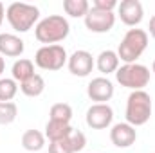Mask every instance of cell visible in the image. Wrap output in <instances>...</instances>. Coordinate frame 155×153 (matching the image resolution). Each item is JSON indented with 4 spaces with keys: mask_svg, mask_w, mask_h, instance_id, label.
Returning a JSON list of instances; mask_svg holds the SVG:
<instances>
[{
    "mask_svg": "<svg viewBox=\"0 0 155 153\" xmlns=\"http://www.w3.org/2000/svg\"><path fill=\"white\" fill-rule=\"evenodd\" d=\"M69 33H71V24L61 15H49L41 18L35 27L36 40L45 45H58L69 36Z\"/></svg>",
    "mask_w": 155,
    "mask_h": 153,
    "instance_id": "cell-1",
    "label": "cell"
},
{
    "mask_svg": "<svg viewBox=\"0 0 155 153\" xmlns=\"http://www.w3.org/2000/svg\"><path fill=\"white\" fill-rule=\"evenodd\" d=\"M5 18L16 33H27L29 29L36 27V24L40 22V9L33 4L13 2L5 9Z\"/></svg>",
    "mask_w": 155,
    "mask_h": 153,
    "instance_id": "cell-2",
    "label": "cell"
},
{
    "mask_svg": "<svg viewBox=\"0 0 155 153\" xmlns=\"http://www.w3.org/2000/svg\"><path fill=\"white\" fill-rule=\"evenodd\" d=\"M152 108L153 105L150 94L144 90H134L126 99V110H124L126 122L132 124L134 128L146 124L152 117Z\"/></svg>",
    "mask_w": 155,
    "mask_h": 153,
    "instance_id": "cell-3",
    "label": "cell"
},
{
    "mask_svg": "<svg viewBox=\"0 0 155 153\" xmlns=\"http://www.w3.org/2000/svg\"><path fill=\"white\" fill-rule=\"evenodd\" d=\"M146 47H148V33L144 29H128L116 52L119 56V61L137 63V60L143 56Z\"/></svg>",
    "mask_w": 155,
    "mask_h": 153,
    "instance_id": "cell-4",
    "label": "cell"
},
{
    "mask_svg": "<svg viewBox=\"0 0 155 153\" xmlns=\"http://www.w3.org/2000/svg\"><path fill=\"white\" fill-rule=\"evenodd\" d=\"M150 69L141 63H124L117 69L116 79L117 83L124 88L134 90H144V86L150 83Z\"/></svg>",
    "mask_w": 155,
    "mask_h": 153,
    "instance_id": "cell-5",
    "label": "cell"
},
{
    "mask_svg": "<svg viewBox=\"0 0 155 153\" xmlns=\"http://www.w3.org/2000/svg\"><path fill=\"white\" fill-rule=\"evenodd\" d=\"M69 56L63 45H43L35 54V65L41 70H60L67 63Z\"/></svg>",
    "mask_w": 155,
    "mask_h": 153,
    "instance_id": "cell-6",
    "label": "cell"
},
{
    "mask_svg": "<svg viewBox=\"0 0 155 153\" xmlns=\"http://www.w3.org/2000/svg\"><path fill=\"white\" fill-rule=\"evenodd\" d=\"M116 24V15L112 11H101V9H96L90 5L87 16H85V25L90 33H96V34H105L108 31H112Z\"/></svg>",
    "mask_w": 155,
    "mask_h": 153,
    "instance_id": "cell-7",
    "label": "cell"
},
{
    "mask_svg": "<svg viewBox=\"0 0 155 153\" xmlns=\"http://www.w3.org/2000/svg\"><path fill=\"white\" fill-rule=\"evenodd\" d=\"M87 126L92 130H105L114 121V110L108 103H94L85 115Z\"/></svg>",
    "mask_w": 155,
    "mask_h": 153,
    "instance_id": "cell-8",
    "label": "cell"
},
{
    "mask_svg": "<svg viewBox=\"0 0 155 153\" xmlns=\"http://www.w3.org/2000/svg\"><path fill=\"white\" fill-rule=\"evenodd\" d=\"M94 65H96L94 56L88 50H83V49L74 50L69 56V60H67V67H69L71 74L72 76H78V77H87L92 72Z\"/></svg>",
    "mask_w": 155,
    "mask_h": 153,
    "instance_id": "cell-9",
    "label": "cell"
},
{
    "mask_svg": "<svg viewBox=\"0 0 155 153\" xmlns=\"http://www.w3.org/2000/svg\"><path fill=\"white\" fill-rule=\"evenodd\" d=\"M87 96L94 103H107L114 97V83L105 76L94 77L87 85Z\"/></svg>",
    "mask_w": 155,
    "mask_h": 153,
    "instance_id": "cell-10",
    "label": "cell"
},
{
    "mask_svg": "<svg viewBox=\"0 0 155 153\" xmlns=\"http://www.w3.org/2000/svg\"><path fill=\"white\" fill-rule=\"evenodd\" d=\"M117 15L124 25L135 27L143 22L144 9L139 0H123L121 4H117Z\"/></svg>",
    "mask_w": 155,
    "mask_h": 153,
    "instance_id": "cell-11",
    "label": "cell"
},
{
    "mask_svg": "<svg viewBox=\"0 0 155 153\" xmlns=\"http://www.w3.org/2000/svg\"><path fill=\"white\" fill-rule=\"evenodd\" d=\"M110 141L117 148H130L137 141V130L128 122H117L110 128Z\"/></svg>",
    "mask_w": 155,
    "mask_h": 153,
    "instance_id": "cell-12",
    "label": "cell"
},
{
    "mask_svg": "<svg viewBox=\"0 0 155 153\" xmlns=\"http://www.w3.org/2000/svg\"><path fill=\"white\" fill-rule=\"evenodd\" d=\"M24 50H25V45L22 38L11 33H0V56L18 58L24 54Z\"/></svg>",
    "mask_w": 155,
    "mask_h": 153,
    "instance_id": "cell-13",
    "label": "cell"
},
{
    "mask_svg": "<svg viewBox=\"0 0 155 153\" xmlns=\"http://www.w3.org/2000/svg\"><path fill=\"white\" fill-rule=\"evenodd\" d=\"M119 56H117L116 50L112 49H107V50H101L96 58V67L101 74L108 76V74H116L117 69H119Z\"/></svg>",
    "mask_w": 155,
    "mask_h": 153,
    "instance_id": "cell-14",
    "label": "cell"
},
{
    "mask_svg": "<svg viewBox=\"0 0 155 153\" xmlns=\"http://www.w3.org/2000/svg\"><path fill=\"white\" fill-rule=\"evenodd\" d=\"M72 126L71 122H60V121H47L45 124V139H49V142L54 141H63L72 133Z\"/></svg>",
    "mask_w": 155,
    "mask_h": 153,
    "instance_id": "cell-15",
    "label": "cell"
},
{
    "mask_svg": "<svg viewBox=\"0 0 155 153\" xmlns=\"http://www.w3.org/2000/svg\"><path fill=\"white\" fill-rule=\"evenodd\" d=\"M45 146V133L40 130H27L22 135V148L29 153H38Z\"/></svg>",
    "mask_w": 155,
    "mask_h": 153,
    "instance_id": "cell-16",
    "label": "cell"
},
{
    "mask_svg": "<svg viewBox=\"0 0 155 153\" xmlns=\"http://www.w3.org/2000/svg\"><path fill=\"white\" fill-rule=\"evenodd\" d=\"M11 74H13V79L16 83H22L25 79H29L31 76H35V61L27 60V58H20L13 63L11 67Z\"/></svg>",
    "mask_w": 155,
    "mask_h": 153,
    "instance_id": "cell-17",
    "label": "cell"
},
{
    "mask_svg": "<svg viewBox=\"0 0 155 153\" xmlns=\"http://www.w3.org/2000/svg\"><path fill=\"white\" fill-rule=\"evenodd\" d=\"M20 90L27 97H38V96L43 94V90H45V79L40 76V74H35V76H31L29 79H25V81L20 83Z\"/></svg>",
    "mask_w": 155,
    "mask_h": 153,
    "instance_id": "cell-18",
    "label": "cell"
},
{
    "mask_svg": "<svg viewBox=\"0 0 155 153\" xmlns=\"http://www.w3.org/2000/svg\"><path fill=\"white\" fill-rule=\"evenodd\" d=\"M90 9L87 0H63V11L72 18H85Z\"/></svg>",
    "mask_w": 155,
    "mask_h": 153,
    "instance_id": "cell-19",
    "label": "cell"
},
{
    "mask_svg": "<svg viewBox=\"0 0 155 153\" xmlns=\"http://www.w3.org/2000/svg\"><path fill=\"white\" fill-rule=\"evenodd\" d=\"M72 119V106L69 103H54L49 110V121L71 122Z\"/></svg>",
    "mask_w": 155,
    "mask_h": 153,
    "instance_id": "cell-20",
    "label": "cell"
},
{
    "mask_svg": "<svg viewBox=\"0 0 155 153\" xmlns=\"http://www.w3.org/2000/svg\"><path fill=\"white\" fill-rule=\"evenodd\" d=\"M18 88L20 86L13 77H0V101H13L15 96L18 94Z\"/></svg>",
    "mask_w": 155,
    "mask_h": 153,
    "instance_id": "cell-21",
    "label": "cell"
},
{
    "mask_svg": "<svg viewBox=\"0 0 155 153\" xmlns=\"http://www.w3.org/2000/svg\"><path fill=\"white\" fill-rule=\"evenodd\" d=\"M16 115H18V106H16V103H13V101H7V103L0 101V124H2V126L11 124V122L16 119Z\"/></svg>",
    "mask_w": 155,
    "mask_h": 153,
    "instance_id": "cell-22",
    "label": "cell"
},
{
    "mask_svg": "<svg viewBox=\"0 0 155 153\" xmlns=\"http://www.w3.org/2000/svg\"><path fill=\"white\" fill-rule=\"evenodd\" d=\"M67 139H69V142H71L74 153L81 151V150L87 146V137H85V133H83L81 130H72V133H71Z\"/></svg>",
    "mask_w": 155,
    "mask_h": 153,
    "instance_id": "cell-23",
    "label": "cell"
},
{
    "mask_svg": "<svg viewBox=\"0 0 155 153\" xmlns=\"http://www.w3.org/2000/svg\"><path fill=\"white\" fill-rule=\"evenodd\" d=\"M49 153H74V151H72V146H71L69 139H63V141L49 142Z\"/></svg>",
    "mask_w": 155,
    "mask_h": 153,
    "instance_id": "cell-24",
    "label": "cell"
},
{
    "mask_svg": "<svg viewBox=\"0 0 155 153\" xmlns=\"http://www.w3.org/2000/svg\"><path fill=\"white\" fill-rule=\"evenodd\" d=\"M92 7L96 9H101V11H112L117 9V0H94L92 2Z\"/></svg>",
    "mask_w": 155,
    "mask_h": 153,
    "instance_id": "cell-25",
    "label": "cell"
},
{
    "mask_svg": "<svg viewBox=\"0 0 155 153\" xmlns=\"http://www.w3.org/2000/svg\"><path fill=\"white\" fill-rule=\"evenodd\" d=\"M148 33H150V36L155 40V15L150 18V24H148Z\"/></svg>",
    "mask_w": 155,
    "mask_h": 153,
    "instance_id": "cell-26",
    "label": "cell"
},
{
    "mask_svg": "<svg viewBox=\"0 0 155 153\" xmlns=\"http://www.w3.org/2000/svg\"><path fill=\"white\" fill-rule=\"evenodd\" d=\"M4 18H5V7H4V4L0 2V27H2V22H4Z\"/></svg>",
    "mask_w": 155,
    "mask_h": 153,
    "instance_id": "cell-27",
    "label": "cell"
},
{
    "mask_svg": "<svg viewBox=\"0 0 155 153\" xmlns=\"http://www.w3.org/2000/svg\"><path fill=\"white\" fill-rule=\"evenodd\" d=\"M4 70H5V60H4V56H0V76Z\"/></svg>",
    "mask_w": 155,
    "mask_h": 153,
    "instance_id": "cell-28",
    "label": "cell"
},
{
    "mask_svg": "<svg viewBox=\"0 0 155 153\" xmlns=\"http://www.w3.org/2000/svg\"><path fill=\"white\" fill-rule=\"evenodd\" d=\"M152 72L155 74V60H153V63H152Z\"/></svg>",
    "mask_w": 155,
    "mask_h": 153,
    "instance_id": "cell-29",
    "label": "cell"
}]
</instances>
